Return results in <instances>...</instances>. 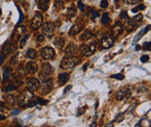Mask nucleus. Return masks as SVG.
<instances>
[{"mask_svg": "<svg viewBox=\"0 0 151 127\" xmlns=\"http://www.w3.org/2000/svg\"><path fill=\"white\" fill-rule=\"evenodd\" d=\"M38 66L35 61H28L25 65V71L30 74H34L37 71Z\"/></svg>", "mask_w": 151, "mask_h": 127, "instance_id": "obj_12", "label": "nucleus"}, {"mask_svg": "<svg viewBox=\"0 0 151 127\" xmlns=\"http://www.w3.org/2000/svg\"><path fill=\"white\" fill-rule=\"evenodd\" d=\"M148 59H149V57L148 56V55H144V56H142V57H141V61H142L143 63L148 62Z\"/></svg>", "mask_w": 151, "mask_h": 127, "instance_id": "obj_39", "label": "nucleus"}, {"mask_svg": "<svg viewBox=\"0 0 151 127\" xmlns=\"http://www.w3.org/2000/svg\"><path fill=\"white\" fill-rule=\"evenodd\" d=\"M37 104H40V105H46L48 103V100H45V99H43L41 97L37 98Z\"/></svg>", "mask_w": 151, "mask_h": 127, "instance_id": "obj_36", "label": "nucleus"}, {"mask_svg": "<svg viewBox=\"0 0 151 127\" xmlns=\"http://www.w3.org/2000/svg\"><path fill=\"white\" fill-rule=\"evenodd\" d=\"M52 73H53V68L50 63H44V64H42L40 74L50 76V74H52Z\"/></svg>", "mask_w": 151, "mask_h": 127, "instance_id": "obj_15", "label": "nucleus"}, {"mask_svg": "<svg viewBox=\"0 0 151 127\" xmlns=\"http://www.w3.org/2000/svg\"><path fill=\"white\" fill-rule=\"evenodd\" d=\"M98 16H99V13L97 12V11H94V10L91 11V18H93V19H96Z\"/></svg>", "mask_w": 151, "mask_h": 127, "instance_id": "obj_42", "label": "nucleus"}, {"mask_svg": "<svg viewBox=\"0 0 151 127\" xmlns=\"http://www.w3.org/2000/svg\"><path fill=\"white\" fill-rule=\"evenodd\" d=\"M27 86L32 91H37L40 88V82H39L37 78H29L27 79Z\"/></svg>", "mask_w": 151, "mask_h": 127, "instance_id": "obj_9", "label": "nucleus"}, {"mask_svg": "<svg viewBox=\"0 0 151 127\" xmlns=\"http://www.w3.org/2000/svg\"><path fill=\"white\" fill-rule=\"evenodd\" d=\"M122 32H123L122 26L120 24V23H117V24L113 27L112 32H111V33H112V35H113L115 38H117V37H118L122 34Z\"/></svg>", "mask_w": 151, "mask_h": 127, "instance_id": "obj_17", "label": "nucleus"}, {"mask_svg": "<svg viewBox=\"0 0 151 127\" xmlns=\"http://www.w3.org/2000/svg\"><path fill=\"white\" fill-rule=\"evenodd\" d=\"M88 67V63H86V64L84 65V68H83V71H86V68Z\"/></svg>", "mask_w": 151, "mask_h": 127, "instance_id": "obj_52", "label": "nucleus"}, {"mask_svg": "<svg viewBox=\"0 0 151 127\" xmlns=\"http://www.w3.org/2000/svg\"><path fill=\"white\" fill-rule=\"evenodd\" d=\"M144 50H150V43L149 42H148V43H146V44H144Z\"/></svg>", "mask_w": 151, "mask_h": 127, "instance_id": "obj_44", "label": "nucleus"}, {"mask_svg": "<svg viewBox=\"0 0 151 127\" xmlns=\"http://www.w3.org/2000/svg\"><path fill=\"white\" fill-rule=\"evenodd\" d=\"M15 50H16V46L12 43H6L2 47L3 54L5 55V56H7V55L11 54L12 52H14Z\"/></svg>", "mask_w": 151, "mask_h": 127, "instance_id": "obj_11", "label": "nucleus"}, {"mask_svg": "<svg viewBox=\"0 0 151 127\" xmlns=\"http://www.w3.org/2000/svg\"><path fill=\"white\" fill-rule=\"evenodd\" d=\"M65 38L62 37V36H59V37H57V38L54 40V46H56L57 48L62 49L63 47L65 46Z\"/></svg>", "mask_w": 151, "mask_h": 127, "instance_id": "obj_19", "label": "nucleus"}, {"mask_svg": "<svg viewBox=\"0 0 151 127\" xmlns=\"http://www.w3.org/2000/svg\"><path fill=\"white\" fill-rule=\"evenodd\" d=\"M82 29H83V24L77 23V24H75V25H73L72 27H71L68 34L70 35V36H75V35H77L79 32H81Z\"/></svg>", "mask_w": 151, "mask_h": 127, "instance_id": "obj_16", "label": "nucleus"}, {"mask_svg": "<svg viewBox=\"0 0 151 127\" xmlns=\"http://www.w3.org/2000/svg\"><path fill=\"white\" fill-rule=\"evenodd\" d=\"M37 42H39V43L43 42V41H44V35H43V34H39V35H37Z\"/></svg>", "mask_w": 151, "mask_h": 127, "instance_id": "obj_43", "label": "nucleus"}, {"mask_svg": "<svg viewBox=\"0 0 151 127\" xmlns=\"http://www.w3.org/2000/svg\"><path fill=\"white\" fill-rule=\"evenodd\" d=\"M87 110V106H84V107H82V108L80 110H78V115L79 116V115H82V114H84L85 113V110Z\"/></svg>", "mask_w": 151, "mask_h": 127, "instance_id": "obj_40", "label": "nucleus"}, {"mask_svg": "<svg viewBox=\"0 0 151 127\" xmlns=\"http://www.w3.org/2000/svg\"><path fill=\"white\" fill-rule=\"evenodd\" d=\"M143 19V15L142 14H137L136 16H134L132 21V25L133 27H137L138 25H140V23Z\"/></svg>", "mask_w": 151, "mask_h": 127, "instance_id": "obj_20", "label": "nucleus"}, {"mask_svg": "<svg viewBox=\"0 0 151 127\" xmlns=\"http://www.w3.org/2000/svg\"><path fill=\"white\" fill-rule=\"evenodd\" d=\"M37 51H35V49L30 48V49H28L26 51V57L27 58L33 59L35 58H37Z\"/></svg>", "mask_w": 151, "mask_h": 127, "instance_id": "obj_25", "label": "nucleus"}, {"mask_svg": "<svg viewBox=\"0 0 151 127\" xmlns=\"http://www.w3.org/2000/svg\"><path fill=\"white\" fill-rule=\"evenodd\" d=\"M113 39L109 37V36H105V37H103L102 38V40H101V43H100V46L102 48H104V49H106V48H109V47H111L113 46Z\"/></svg>", "mask_w": 151, "mask_h": 127, "instance_id": "obj_14", "label": "nucleus"}, {"mask_svg": "<svg viewBox=\"0 0 151 127\" xmlns=\"http://www.w3.org/2000/svg\"><path fill=\"white\" fill-rule=\"evenodd\" d=\"M54 24L52 22H46L44 25H43V28H42V32L46 36L48 37H51L54 34Z\"/></svg>", "mask_w": 151, "mask_h": 127, "instance_id": "obj_6", "label": "nucleus"}, {"mask_svg": "<svg viewBox=\"0 0 151 127\" xmlns=\"http://www.w3.org/2000/svg\"><path fill=\"white\" fill-rule=\"evenodd\" d=\"M111 78L118 79V80H123V79H124V75L120 74V73H118V74H113V75H111Z\"/></svg>", "mask_w": 151, "mask_h": 127, "instance_id": "obj_32", "label": "nucleus"}, {"mask_svg": "<svg viewBox=\"0 0 151 127\" xmlns=\"http://www.w3.org/2000/svg\"><path fill=\"white\" fill-rule=\"evenodd\" d=\"M15 89H17V87H16V85L14 84H10L7 85L6 88H5V91L6 92H10V91H13Z\"/></svg>", "mask_w": 151, "mask_h": 127, "instance_id": "obj_30", "label": "nucleus"}, {"mask_svg": "<svg viewBox=\"0 0 151 127\" xmlns=\"http://www.w3.org/2000/svg\"><path fill=\"white\" fill-rule=\"evenodd\" d=\"M19 112H20V110H13V112H12V114L16 115V114H18Z\"/></svg>", "mask_w": 151, "mask_h": 127, "instance_id": "obj_48", "label": "nucleus"}, {"mask_svg": "<svg viewBox=\"0 0 151 127\" xmlns=\"http://www.w3.org/2000/svg\"><path fill=\"white\" fill-rule=\"evenodd\" d=\"M39 78H40L42 82V93L43 94L49 93L51 88H52L53 85L52 78L49 76V75H42V74H39Z\"/></svg>", "mask_w": 151, "mask_h": 127, "instance_id": "obj_1", "label": "nucleus"}, {"mask_svg": "<svg viewBox=\"0 0 151 127\" xmlns=\"http://www.w3.org/2000/svg\"><path fill=\"white\" fill-rule=\"evenodd\" d=\"M123 119H124V114L123 113H120V114H118V116L116 117V121L117 122H120L121 121H123Z\"/></svg>", "mask_w": 151, "mask_h": 127, "instance_id": "obj_35", "label": "nucleus"}, {"mask_svg": "<svg viewBox=\"0 0 151 127\" xmlns=\"http://www.w3.org/2000/svg\"><path fill=\"white\" fill-rule=\"evenodd\" d=\"M66 13L69 17H75L77 15V9H76L75 6H70L69 7H67V10H66Z\"/></svg>", "mask_w": 151, "mask_h": 127, "instance_id": "obj_24", "label": "nucleus"}, {"mask_svg": "<svg viewBox=\"0 0 151 127\" xmlns=\"http://www.w3.org/2000/svg\"><path fill=\"white\" fill-rule=\"evenodd\" d=\"M95 125H96V124H95V122H93V124L90 125V127H95Z\"/></svg>", "mask_w": 151, "mask_h": 127, "instance_id": "obj_53", "label": "nucleus"}, {"mask_svg": "<svg viewBox=\"0 0 151 127\" xmlns=\"http://www.w3.org/2000/svg\"><path fill=\"white\" fill-rule=\"evenodd\" d=\"M50 5V0H38V7L43 11H46Z\"/></svg>", "mask_w": 151, "mask_h": 127, "instance_id": "obj_21", "label": "nucleus"}, {"mask_svg": "<svg viewBox=\"0 0 151 127\" xmlns=\"http://www.w3.org/2000/svg\"><path fill=\"white\" fill-rule=\"evenodd\" d=\"M82 54L86 57H90L93 54L95 51V46L93 44H89V45H83L80 47Z\"/></svg>", "mask_w": 151, "mask_h": 127, "instance_id": "obj_7", "label": "nucleus"}, {"mask_svg": "<svg viewBox=\"0 0 151 127\" xmlns=\"http://www.w3.org/2000/svg\"><path fill=\"white\" fill-rule=\"evenodd\" d=\"M4 99H5L6 103L9 106H13L15 104V97L12 95H7V96L4 97Z\"/></svg>", "mask_w": 151, "mask_h": 127, "instance_id": "obj_22", "label": "nucleus"}, {"mask_svg": "<svg viewBox=\"0 0 151 127\" xmlns=\"http://www.w3.org/2000/svg\"><path fill=\"white\" fill-rule=\"evenodd\" d=\"M149 28H150V25H148V26H146V28H145V31H144V33H143V34H146V33H148V30H149Z\"/></svg>", "mask_w": 151, "mask_h": 127, "instance_id": "obj_46", "label": "nucleus"}, {"mask_svg": "<svg viewBox=\"0 0 151 127\" xmlns=\"http://www.w3.org/2000/svg\"><path fill=\"white\" fill-rule=\"evenodd\" d=\"M40 55L42 58L46 59V60H49V59H52L55 56V52L54 49L50 46H45L43 48L40 49Z\"/></svg>", "mask_w": 151, "mask_h": 127, "instance_id": "obj_4", "label": "nucleus"}, {"mask_svg": "<svg viewBox=\"0 0 151 127\" xmlns=\"http://www.w3.org/2000/svg\"><path fill=\"white\" fill-rule=\"evenodd\" d=\"M143 0H130V3H133V4H134V3H139V2H142Z\"/></svg>", "mask_w": 151, "mask_h": 127, "instance_id": "obj_45", "label": "nucleus"}, {"mask_svg": "<svg viewBox=\"0 0 151 127\" xmlns=\"http://www.w3.org/2000/svg\"><path fill=\"white\" fill-rule=\"evenodd\" d=\"M28 38H29V35L27 34V35H25V36L23 37V38L22 39V40H21V43H20V45H21V46H20V47H21V48H22V47L24 46L26 41L28 40Z\"/></svg>", "mask_w": 151, "mask_h": 127, "instance_id": "obj_31", "label": "nucleus"}, {"mask_svg": "<svg viewBox=\"0 0 151 127\" xmlns=\"http://www.w3.org/2000/svg\"><path fill=\"white\" fill-rule=\"evenodd\" d=\"M100 6H101L102 9H105V7H107V6H108V2H107V0H102Z\"/></svg>", "mask_w": 151, "mask_h": 127, "instance_id": "obj_38", "label": "nucleus"}, {"mask_svg": "<svg viewBox=\"0 0 151 127\" xmlns=\"http://www.w3.org/2000/svg\"><path fill=\"white\" fill-rule=\"evenodd\" d=\"M1 12H2V10H1V9H0V16H1Z\"/></svg>", "mask_w": 151, "mask_h": 127, "instance_id": "obj_55", "label": "nucleus"}, {"mask_svg": "<svg viewBox=\"0 0 151 127\" xmlns=\"http://www.w3.org/2000/svg\"><path fill=\"white\" fill-rule=\"evenodd\" d=\"M93 33L90 29L85 30L84 32H83V34H81L80 39L82 41H87V40H89V39H90L91 37H93Z\"/></svg>", "mask_w": 151, "mask_h": 127, "instance_id": "obj_18", "label": "nucleus"}, {"mask_svg": "<svg viewBox=\"0 0 151 127\" xmlns=\"http://www.w3.org/2000/svg\"><path fill=\"white\" fill-rule=\"evenodd\" d=\"M25 32H26V28L24 26H18L17 28L15 29L14 33H13V35H12L13 39H15V40H19V39H21L22 35L25 34Z\"/></svg>", "mask_w": 151, "mask_h": 127, "instance_id": "obj_13", "label": "nucleus"}, {"mask_svg": "<svg viewBox=\"0 0 151 127\" xmlns=\"http://www.w3.org/2000/svg\"><path fill=\"white\" fill-rule=\"evenodd\" d=\"M35 105H37V99H34V100H30L28 102L27 107H28V108H32V107H34Z\"/></svg>", "mask_w": 151, "mask_h": 127, "instance_id": "obj_34", "label": "nucleus"}, {"mask_svg": "<svg viewBox=\"0 0 151 127\" xmlns=\"http://www.w3.org/2000/svg\"><path fill=\"white\" fill-rule=\"evenodd\" d=\"M78 62V57H65L61 62L60 67L62 69H65V70L72 69L77 65Z\"/></svg>", "mask_w": 151, "mask_h": 127, "instance_id": "obj_2", "label": "nucleus"}, {"mask_svg": "<svg viewBox=\"0 0 151 127\" xmlns=\"http://www.w3.org/2000/svg\"><path fill=\"white\" fill-rule=\"evenodd\" d=\"M78 9H80L81 11H84L85 10V6H84V4L82 3L81 0H79V1L78 2Z\"/></svg>", "mask_w": 151, "mask_h": 127, "instance_id": "obj_37", "label": "nucleus"}, {"mask_svg": "<svg viewBox=\"0 0 151 127\" xmlns=\"http://www.w3.org/2000/svg\"><path fill=\"white\" fill-rule=\"evenodd\" d=\"M78 53V47L75 44H69L65 49V57H77Z\"/></svg>", "mask_w": 151, "mask_h": 127, "instance_id": "obj_8", "label": "nucleus"}, {"mask_svg": "<svg viewBox=\"0 0 151 127\" xmlns=\"http://www.w3.org/2000/svg\"><path fill=\"white\" fill-rule=\"evenodd\" d=\"M136 127H150V122L149 120H146V119L143 118L136 124Z\"/></svg>", "mask_w": 151, "mask_h": 127, "instance_id": "obj_23", "label": "nucleus"}, {"mask_svg": "<svg viewBox=\"0 0 151 127\" xmlns=\"http://www.w3.org/2000/svg\"><path fill=\"white\" fill-rule=\"evenodd\" d=\"M132 92L128 88H122L117 93V99L118 100H122V99H127L131 97Z\"/></svg>", "mask_w": 151, "mask_h": 127, "instance_id": "obj_10", "label": "nucleus"}, {"mask_svg": "<svg viewBox=\"0 0 151 127\" xmlns=\"http://www.w3.org/2000/svg\"><path fill=\"white\" fill-rule=\"evenodd\" d=\"M59 81H60L62 84H65V83H66L67 81L69 80V74L67 73H60L59 74Z\"/></svg>", "mask_w": 151, "mask_h": 127, "instance_id": "obj_26", "label": "nucleus"}, {"mask_svg": "<svg viewBox=\"0 0 151 127\" xmlns=\"http://www.w3.org/2000/svg\"><path fill=\"white\" fill-rule=\"evenodd\" d=\"M18 73H20L19 75H22V76H24L25 75V71L23 70L22 67H20V68H18Z\"/></svg>", "mask_w": 151, "mask_h": 127, "instance_id": "obj_41", "label": "nucleus"}, {"mask_svg": "<svg viewBox=\"0 0 151 127\" xmlns=\"http://www.w3.org/2000/svg\"><path fill=\"white\" fill-rule=\"evenodd\" d=\"M3 63V57L1 56V54H0V65H1Z\"/></svg>", "mask_w": 151, "mask_h": 127, "instance_id": "obj_51", "label": "nucleus"}, {"mask_svg": "<svg viewBox=\"0 0 151 127\" xmlns=\"http://www.w3.org/2000/svg\"><path fill=\"white\" fill-rule=\"evenodd\" d=\"M54 7H55V9L56 10H61L63 7V2L62 1V0H56Z\"/></svg>", "mask_w": 151, "mask_h": 127, "instance_id": "obj_28", "label": "nucleus"}, {"mask_svg": "<svg viewBox=\"0 0 151 127\" xmlns=\"http://www.w3.org/2000/svg\"><path fill=\"white\" fill-rule=\"evenodd\" d=\"M5 119H6V117L4 116V115H1V114H0V121H2V120H5Z\"/></svg>", "mask_w": 151, "mask_h": 127, "instance_id": "obj_49", "label": "nucleus"}, {"mask_svg": "<svg viewBox=\"0 0 151 127\" xmlns=\"http://www.w3.org/2000/svg\"><path fill=\"white\" fill-rule=\"evenodd\" d=\"M110 21L109 19V16L107 13H104L102 15V19H101V22L103 23V24H106V23H108Z\"/></svg>", "mask_w": 151, "mask_h": 127, "instance_id": "obj_29", "label": "nucleus"}, {"mask_svg": "<svg viewBox=\"0 0 151 127\" xmlns=\"http://www.w3.org/2000/svg\"><path fill=\"white\" fill-rule=\"evenodd\" d=\"M70 88H72V85H68V86H66V87H65V93H66L67 91H69Z\"/></svg>", "mask_w": 151, "mask_h": 127, "instance_id": "obj_47", "label": "nucleus"}, {"mask_svg": "<svg viewBox=\"0 0 151 127\" xmlns=\"http://www.w3.org/2000/svg\"><path fill=\"white\" fill-rule=\"evenodd\" d=\"M140 48H141V46H139V45H137V46H136V47H135V49H136V50H139Z\"/></svg>", "mask_w": 151, "mask_h": 127, "instance_id": "obj_54", "label": "nucleus"}, {"mask_svg": "<svg viewBox=\"0 0 151 127\" xmlns=\"http://www.w3.org/2000/svg\"><path fill=\"white\" fill-rule=\"evenodd\" d=\"M43 22V17L40 12H35L34 18L31 21V27L33 30H37L39 27L42 25Z\"/></svg>", "mask_w": 151, "mask_h": 127, "instance_id": "obj_5", "label": "nucleus"}, {"mask_svg": "<svg viewBox=\"0 0 151 127\" xmlns=\"http://www.w3.org/2000/svg\"><path fill=\"white\" fill-rule=\"evenodd\" d=\"M33 97V93L31 92L30 90H25L22 93L21 96L19 97V100H18V105L21 108H25L27 107L28 102Z\"/></svg>", "mask_w": 151, "mask_h": 127, "instance_id": "obj_3", "label": "nucleus"}, {"mask_svg": "<svg viewBox=\"0 0 151 127\" xmlns=\"http://www.w3.org/2000/svg\"><path fill=\"white\" fill-rule=\"evenodd\" d=\"M145 9H146L145 5H139V6H137V7H135V9H133L132 11H133V12L135 13V12H137V11H139V10H144Z\"/></svg>", "mask_w": 151, "mask_h": 127, "instance_id": "obj_33", "label": "nucleus"}, {"mask_svg": "<svg viewBox=\"0 0 151 127\" xmlns=\"http://www.w3.org/2000/svg\"><path fill=\"white\" fill-rule=\"evenodd\" d=\"M105 126L106 127H113V124H112V122H109V124H107Z\"/></svg>", "mask_w": 151, "mask_h": 127, "instance_id": "obj_50", "label": "nucleus"}, {"mask_svg": "<svg viewBox=\"0 0 151 127\" xmlns=\"http://www.w3.org/2000/svg\"><path fill=\"white\" fill-rule=\"evenodd\" d=\"M11 73H12V71H11V69H10V68L5 69V71H4V74H3V81L4 82L9 80L10 75H11Z\"/></svg>", "mask_w": 151, "mask_h": 127, "instance_id": "obj_27", "label": "nucleus"}]
</instances>
